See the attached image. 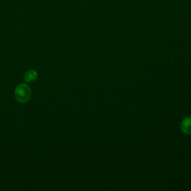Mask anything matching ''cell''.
I'll use <instances>...</instances> for the list:
<instances>
[{"instance_id": "1", "label": "cell", "mask_w": 191, "mask_h": 191, "mask_svg": "<svg viewBox=\"0 0 191 191\" xmlns=\"http://www.w3.org/2000/svg\"><path fill=\"white\" fill-rule=\"evenodd\" d=\"M31 91L26 84H20L16 87L14 96L16 99L21 103L27 102L31 98Z\"/></svg>"}, {"instance_id": "2", "label": "cell", "mask_w": 191, "mask_h": 191, "mask_svg": "<svg viewBox=\"0 0 191 191\" xmlns=\"http://www.w3.org/2000/svg\"><path fill=\"white\" fill-rule=\"evenodd\" d=\"M181 130L187 134H191V117H188L183 120L181 123Z\"/></svg>"}, {"instance_id": "3", "label": "cell", "mask_w": 191, "mask_h": 191, "mask_svg": "<svg viewBox=\"0 0 191 191\" xmlns=\"http://www.w3.org/2000/svg\"><path fill=\"white\" fill-rule=\"evenodd\" d=\"M37 73L35 70H29L26 73L24 78L26 82H33L37 78Z\"/></svg>"}]
</instances>
